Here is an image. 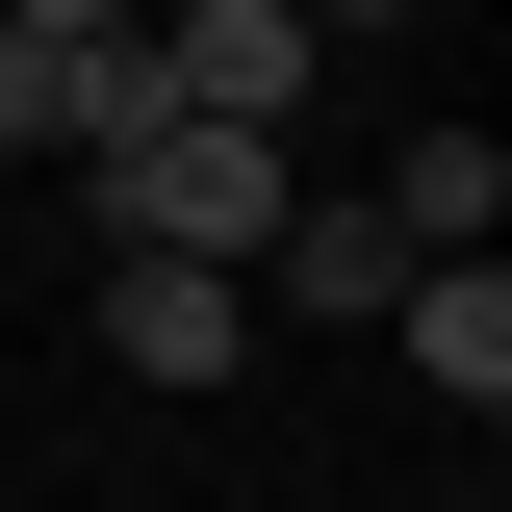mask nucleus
Instances as JSON below:
<instances>
[{"label": "nucleus", "mask_w": 512, "mask_h": 512, "mask_svg": "<svg viewBox=\"0 0 512 512\" xmlns=\"http://www.w3.org/2000/svg\"><path fill=\"white\" fill-rule=\"evenodd\" d=\"M77 180H103V231H128V256H231V282H256V231H282V128L154 103V128H103Z\"/></svg>", "instance_id": "nucleus-1"}, {"label": "nucleus", "mask_w": 512, "mask_h": 512, "mask_svg": "<svg viewBox=\"0 0 512 512\" xmlns=\"http://www.w3.org/2000/svg\"><path fill=\"white\" fill-rule=\"evenodd\" d=\"M333 77V26L308 0H154V103H205V128H282Z\"/></svg>", "instance_id": "nucleus-2"}, {"label": "nucleus", "mask_w": 512, "mask_h": 512, "mask_svg": "<svg viewBox=\"0 0 512 512\" xmlns=\"http://www.w3.org/2000/svg\"><path fill=\"white\" fill-rule=\"evenodd\" d=\"M154 128V26H0V154H103Z\"/></svg>", "instance_id": "nucleus-3"}, {"label": "nucleus", "mask_w": 512, "mask_h": 512, "mask_svg": "<svg viewBox=\"0 0 512 512\" xmlns=\"http://www.w3.org/2000/svg\"><path fill=\"white\" fill-rule=\"evenodd\" d=\"M231 359H256L231 256H103V384H231Z\"/></svg>", "instance_id": "nucleus-4"}, {"label": "nucleus", "mask_w": 512, "mask_h": 512, "mask_svg": "<svg viewBox=\"0 0 512 512\" xmlns=\"http://www.w3.org/2000/svg\"><path fill=\"white\" fill-rule=\"evenodd\" d=\"M384 333H410V384H436L461 436L512 410V256H410V282H384Z\"/></svg>", "instance_id": "nucleus-5"}, {"label": "nucleus", "mask_w": 512, "mask_h": 512, "mask_svg": "<svg viewBox=\"0 0 512 512\" xmlns=\"http://www.w3.org/2000/svg\"><path fill=\"white\" fill-rule=\"evenodd\" d=\"M256 282H282V308H333V333H384V282H410V231H384L359 180H282V231H256Z\"/></svg>", "instance_id": "nucleus-6"}, {"label": "nucleus", "mask_w": 512, "mask_h": 512, "mask_svg": "<svg viewBox=\"0 0 512 512\" xmlns=\"http://www.w3.org/2000/svg\"><path fill=\"white\" fill-rule=\"evenodd\" d=\"M359 205H384V231H410V256H487V231H512V154H487V128L436 103V128H410V154H384Z\"/></svg>", "instance_id": "nucleus-7"}, {"label": "nucleus", "mask_w": 512, "mask_h": 512, "mask_svg": "<svg viewBox=\"0 0 512 512\" xmlns=\"http://www.w3.org/2000/svg\"><path fill=\"white\" fill-rule=\"evenodd\" d=\"M0 26H154V0H0Z\"/></svg>", "instance_id": "nucleus-8"}, {"label": "nucleus", "mask_w": 512, "mask_h": 512, "mask_svg": "<svg viewBox=\"0 0 512 512\" xmlns=\"http://www.w3.org/2000/svg\"><path fill=\"white\" fill-rule=\"evenodd\" d=\"M308 26H410V0H308Z\"/></svg>", "instance_id": "nucleus-9"}]
</instances>
